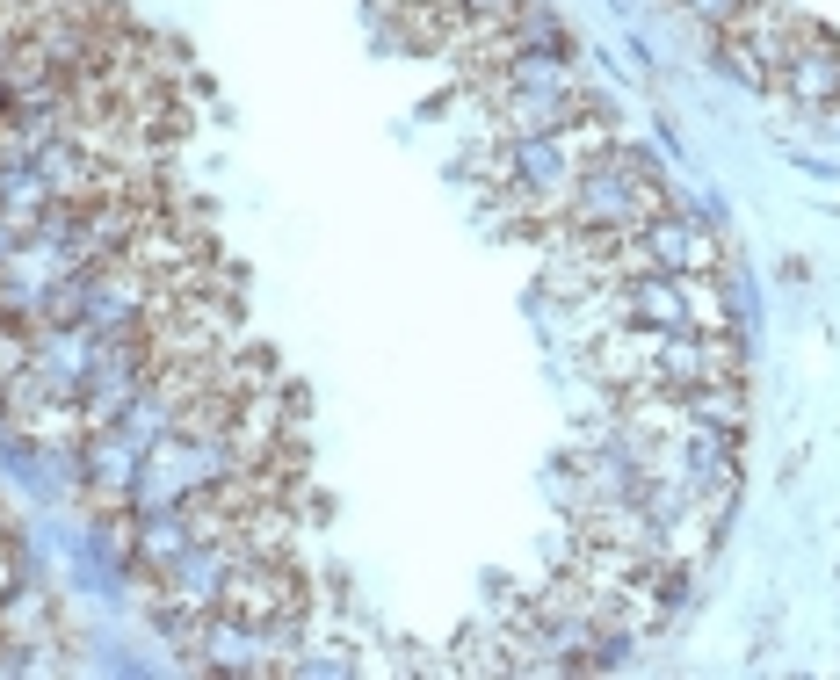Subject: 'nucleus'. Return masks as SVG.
I'll list each match as a JSON object with an SVG mask.
<instances>
[{
	"instance_id": "f257e3e1",
	"label": "nucleus",
	"mask_w": 840,
	"mask_h": 680,
	"mask_svg": "<svg viewBox=\"0 0 840 680\" xmlns=\"http://www.w3.org/2000/svg\"><path fill=\"white\" fill-rule=\"evenodd\" d=\"M66 623H58L51 594L29 572V550L15 536V521L0 514V673H37V666H66Z\"/></svg>"
}]
</instances>
